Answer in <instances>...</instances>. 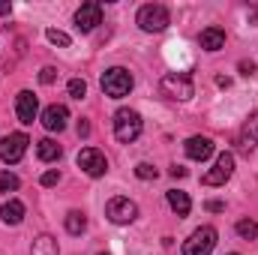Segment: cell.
Returning <instances> with one entry per match:
<instances>
[{
  "label": "cell",
  "instance_id": "9a60e30c",
  "mask_svg": "<svg viewBox=\"0 0 258 255\" xmlns=\"http://www.w3.org/2000/svg\"><path fill=\"white\" fill-rule=\"evenodd\" d=\"M237 144H240V150H255V144H258V111L243 123V129H240V138H237Z\"/></svg>",
  "mask_w": 258,
  "mask_h": 255
},
{
  "label": "cell",
  "instance_id": "e0dca14e",
  "mask_svg": "<svg viewBox=\"0 0 258 255\" xmlns=\"http://www.w3.org/2000/svg\"><path fill=\"white\" fill-rule=\"evenodd\" d=\"M36 153H39V159L42 162H54V159H60V144L54 141V138H42V141H36Z\"/></svg>",
  "mask_w": 258,
  "mask_h": 255
},
{
  "label": "cell",
  "instance_id": "4dcf8cb0",
  "mask_svg": "<svg viewBox=\"0 0 258 255\" xmlns=\"http://www.w3.org/2000/svg\"><path fill=\"white\" fill-rule=\"evenodd\" d=\"M171 174H174V177H186V168H183V165H174Z\"/></svg>",
  "mask_w": 258,
  "mask_h": 255
},
{
  "label": "cell",
  "instance_id": "7c38bea8",
  "mask_svg": "<svg viewBox=\"0 0 258 255\" xmlns=\"http://www.w3.org/2000/svg\"><path fill=\"white\" fill-rule=\"evenodd\" d=\"M66 120H69V111H66V105H48L45 111H42V126L48 129V132H60L66 129Z\"/></svg>",
  "mask_w": 258,
  "mask_h": 255
},
{
  "label": "cell",
  "instance_id": "ffe728a7",
  "mask_svg": "<svg viewBox=\"0 0 258 255\" xmlns=\"http://www.w3.org/2000/svg\"><path fill=\"white\" fill-rule=\"evenodd\" d=\"M84 228H87V216L81 210H69L66 213V231L69 234H81Z\"/></svg>",
  "mask_w": 258,
  "mask_h": 255
},
{
  "label": "cell",
  "instance_id": "4fadbf2b",
  "mask_svg": "<svg viewBox=\"0 0 258 255\" xmlns=\"http://www.w3.org/2000/svg\"><path fill=\"white\" fill-rule=\"evenodd\" d=\"M210 153H213V141H210L207 135H192V138H186V156H189V159L204 162Z\"/></svg>",
  "mask_w": 258,
  "mask_h": 255
},
{
  "label": "cell",
  "instance_id": "2e32d148",
  "mask_svg": "<svg viewBox=\"0 0 258 255\" xmlns=\"http://www.w3.org/2000/svg\"><path fill=\"white\" fill-rule=\"evenodd\" d=\"M0 219H3L6 225H18V222L24 219V204H21L18 198H9V201L0 207Z\"/></svg>",
  "mask_w": 258,
  "mask_h": 255
},
{
  "label": "cell",
  "instance_id": "ba28073f",
  "mask_svg": "<svg viewBox=\"0 0 258 255\" xmlns=\"http://www.w3.org/2000/svg\"><path fill=\"white\" fill-rule=\"evenodd\" d=\"M27 135L24 132H9L6 138H0V159L3 162H18L27 150Z\"/></svg>",
  "mask_w": 258,
  "mask_h": 255
},
{
  "label": "cell",
  "instance_id": "cb8c5ba5",
  "mask_svg": "<svg viewBox=\"0 0 258 255\" xmlns=\"http://www.w3.org/2000/svg\"><path fill=\"white\" fill-rule=\"evenodd\" d=\"M135 177H141V180H156L159 171H156L150 162H138V165H135Z\"/></svg>",
  "mask_w": 258,
  "mask_h": 255
},
{
  "label": "cell",
  "instance_id": "5b68a950",
  "mask_svg": "<svg viewBox=\"0 0 258 255\" xmlns=\"http://www.w3.org/2000/svg\"><path fill=\"white\" fill-rule=\"evenodd\" d=\"M213 246H216V228L213 225H201L183 243V255H210Z\"/></svg>",
  "mask_w": 258,
  "mask_h": 255
},
{
  "label": "cell",
  "instance_id": "8992f818",
  "mask_svg": "<svg viewBox=\"0 0 258 255\" xmlns=\"http://www.w3.org/2000/svg\"><path fill=\"white\" fill-rule=\"evenodd\" d=\"M105 216H108L114 225H129V222H135V216H138V204L129 201V198H111V201L105 204Z\"/></svg>",
  "mask_w": 258,
  "mask_h": 255
},
{
  "label": "cell",
  "instance_id": "83f0119b",
  "mask_svg": "<svg viewBox=\"0 0 258 255\" xmlns=\"http://www.w3.org/2000/svg\"><path fill=\"white\" fill-rule=\"evenodd\" d=\"M204 207H207L210 213H222V210H225V204H222V201H207Z\"/></svg>",
  "mask_w": 258,
  "mask_h": 255
},
{
  "label": "cell",
  "instance_id": "6da1fadb",
  "mask_svg": "<svg viewBox=\"0 0 258 255\" xmlns=\"http://www.w3.org/2000/svg\"><path fill=\"white\" fill-rule=\"evenodd\" d=\"M168 24H171V15L162 3H147L138 9V27L144 33H162Z\"/></svg>",
  "mask_w": 258,
  "mask_h": 255
},
{
  "label": "cell",
  "instance_id": "30bf717a",
  "mask_svg": "<svg viewBox=\"0 0 258 255\" xmlns=\"http://www.w3.org/2000/svg\"><path fill=\"white\" fill-rule=\"evenodd\" d=\"M231 174H234V156H231V153H219L213 171H207V174L201 177V183H204V186H222Z\"/></svg>",
  "mask_w": 258,
  "mask_h": 255
},
{
  "label": "cell",
  "instance_id": "4316f807",
  "mask_svg": "<svg viewBox=\"0 0 258 255\" xmlns=\"http://www.w3.org/2000/svg\"><path fill=\"white\" fill-rule=\"evenodd\" d=\"M57 180H60V171H54V168H51V171H45V174H42V180H39V183H42V186H54Z\"/></svg>",
  "mask_w": 258,
  "mask_h": 255
},
{
  "label": "cell",
  "instance_id": "484cf974",
  "mask_svg": "<svg viewBox=\"0 0 258 255\" xmlns=\"http://www.w3.org/2000/svg\"><path fill=\"white\" fill-rule=\"evenodd\" d=\"M39 81H42V84H54V81H57V69H54V66H45V69L39 72Z\"/></svg>",
  "mask_w": 258,
  "mask_h": 255
},
{
  "label": "cell",
  "instance_id": "f546056e",
  "mask_svg": "<svg viewBox=\"0 0 258 255\" xmlns=\"http://www.w3.org/2000/svg\"><path fill=\"white\" fill-rule=\"evenodd\" d=\"M78 135H90V123H87V120L78 123Z\"/></svg>",
  "mask_w": 258,
  "mask_h": 255
},
{
  "label": "cell",
  "instance_id": "f1b7e54d",
  "mask_svg": "<svg viewBox=\"0 0 258 255\" xmlns=\"http://www.w3.org/2000/svg\"><path fill=\"white\" fill-rule=\"evenodd\" d=\"M240 72H243V75H255L258 66H255V63H246V60H243V63H240Z\"/></svg>",
  "mask_w": 258,
  "mask_h": 255
},
{
  "label": "cell",
  "instance_id": "e575fe53",
  "mask_svg": "<svg viewBox=\"0 0 258 255\" xmlns=\"http://www.w3.org/2000/svg\"><path fill=\"white\" fill-rule=\"evenodd\" d=\"M228 255H237V252H228Z\"/></svg>",
  "mask_w": 258,
  "mask_h": 255
},
{
  "label": "cell",
  "instance_id": "3957f363",
  "mask_svg": "<svg viewBox=\"0 0 258 255\" xmlns=\"http://www.w3.org/2000/svg\"><path fill=\"white\" fill-rule=\"evenodd\" d=\"M159 90H162L168 99H174V102H186V99H192L195 96L192 78H189V75H177V72L165 75V78L159 81Z\"/></svg>",
  "mask_w": 258,
  "mask_h": 255
},
{
  "label": "cell",
  "instance_id": "8fae6325",
  "mask_svg": "<svg viewBox=\"0 0 258 255\" xmlns=\"http://www.w3.org/2000/svg\"><path fill=\"white\" fill-rule=\"evenodd\" d=\"M36 111H39L36 96H33L30 90H21V93L15 96V114H18V120H21L24 126H30V123L36 120Z\"/></svg>",
  "mask_w": 258,
  "mask_h": 255
},
{
  "label": "cell",
  "instance_id": "d6986e66",
  "mask_svg": "<svg viewBox=\"0 0 258 255\" xmlns=\"http://www.w3.org/2000/svg\"><path fill=\"white\" fill-rule=\"evenodd\" d=\"M30 255H60V249H57V240H54L51 234H39V237L33 240V249H30Z\"/></svg>",
  "mask_w": 258,
  "mask_h": 255
},
{
  "label": "cell",
  "instance_id": "d4e9b609",
  "mask_svg": "<svg viewBox=\"0 0 258 255\" xmlns=\"http://www.w3.org/2000/svg\"><path fill=\"white\" fill-rule=\"evenodd\" d=\"M84 93H87L84 78H72V81H69V96H72V99H84Z\"/></svg>",
  "mask_w": 258,
  "mask_h": 255
},
{
  "label": "cell",
  "instance_id": "5bb4252c",
  "mask_svg": "<svg viewBox=\"0 0 258 255\" xmlns=\"http://www.w3.org/2000/svg\"><path fill=\"white\" fill-rule=\"evenodd\" d=\"M198 42L204 51H219V48H225V30L222 27H204Z\"/></svg>",
  "mask_w": 258,
  "mask_h": 255
},
{
  "label": "cell",
  "instance_id": "d6a6232c",
  "mask_svg": "<svg viewBox=\"0 0 258 255\" xmlns=\"http://www.w3.org/2000/svg\"><path fill=\"white\" fill-rule=\"evenodd\" d=\"M9 12H12V6L9 3H0V15H9Z\"/></svg>",
  "mask_w": 258,
  "mask_h": 255
},
{
  "label": "cell",
  "instance_id": "836d02e7",
  "mask_svg": "<svg viewBox=\"0 0 258 255\" xmlns=\"http://www.w3.org/2000/svg\"><path fill=\"white\" fill-rule=\"evenodd\" d=\"M249 21H252V24H258V9H252V12H249Z\"/></svg>",
  "mask_w": 258,
  "mask_h": 255
},
{
  "label": "cell",
  "instance_id": "52a82bcc",
  "mask_svg": "<svg viewBox=\"0 0 258 255\" xmlns=\"http://www.w3.org/2000/svg\"><path fill=\"white\" fill-rule=\"evenodd\" d=\"M78 165H81V171L90 174V177H102V174L108 171V159H105V153L96 150V147H84V150L78 153Z\"/></svg>",
  "mask_w": 258,
  "mask_h": 255
},
{
  "label": "cell",
  "instance_id": "1f68e13d",
  "mask_svg": "<svg viewBox=\"0 0 258 255\" xmlns=\"http://www.w3.org/2000/svg\"><path fill=\"white\" fill-rule=\"evenodd\" d=\"M216 84H219V87H228V84H231V78H225V75H219V78H216Z\"/></svg>",
  "mask_w": 258,
  "mask_h": 255
},
{
  "label": "cell",
  "instance_id": "603a6c76",
  "mask_svg": "<svg viewBox=\"0 0 258 255\" xmlns=\"http://www.w3.org/2000/svg\"><path fill=\"white\" fill-rule=\"evenodd\" d=\"M18 186H21V180H18L12 171H3V174H0V192H15Z\"/></svg>",
  "mask_w": 258,
  "mask_h": 255
},
{
  "label": "cell",
  "instance_id": "7402d4cb",
  "mask_svg": "<svg viewBox=\"0 0 258 255\" xmlns=\"http://www.w3.org/2000/svg\"><path fill=\"white\" fill-rule=\"evenodd\" d=\"M45 39H48L51 45H60V48H69V45H72V39L66 36L63 30H54V27H48V30H45Z\"/></svg>",
  "mask_w": 258,
  "mask_h": 255
},
{
  "label": "cell",
  "instance_id": "9c48e42d",
  "mask_svg": "<svg viewBox=\"0 0 258 255\" xmlns=\"http://www.w3.org/2000/svg\"><path fill=\"white\" fill-rule=\"evenodd\" d=\"M96 24H102V6H99L96 0L81 3L78 12H75V27H78L81 33H90V30H96Z\"/></svg>",
  "mask_w": 258,
  "mask_h": 255
},
{
  "label": "cell",
  "instance_id": "ac0fdd59",
  "mask_svg": "<svg viewBox=\"0 0 258 255\" xmlns=\"http://www.w3.org/2000/svg\"><path fill=\"white\" fill-rule=\"evenodd\" d=\"M168 204H171V210L177 213V216H186L189 210H192V201H189V195L180 189H168Z\"/></svg>",
  "mask_w": 258,
  "mask_h": 255
},
{
  "label": "cell",
  "instance_id": "7a4b0ae2",
  "mask_svg": "<svg viewBox=\"0 0 258 255\" xmlns=\"http://www.w3.org/2000/svg\"><path fill=\"white\" fill-rule=\"evenodd\" d=\"M129 90H132V75H129L123 66L105 69V75H102V93H105V96L123 99V96H129Z\"/></svg>",
  "mask_w": 258,
  "mask_h": 255
},
{
  "label": "cell",
  "instance_id": "277c9868",
  "mask_svg": "<svg viewBox=\"0 0 258 255\" xmlns=\"http://www.w3.org/2000/svg\"><path fill=\"white\" fill-rule=\"evenodd\" d=\"M141 135V114L138 111H132V108H120L117 114H114V138L117 141H135Z\"/></svg>",
  "mask_w": 258,
  "mask_h": 255
},
{
  "label": "cell",
  "instance_id": "d590c367",
  "mask_svg": "<svg viewBox=\"0 0 258 255\" xmlns=\"http://www.w3.org/2000/svg\"><path fill=\"white\" fill-rule=\"evenodd\" d=\"M99 255H108V252H99Z\"/></svg>",
  "mask_w": 258,
  "mask_h": 255
},
{
  "label": "cell",
  "instance_id": "44dd1931",
  "mask_svg": "<svg viewBox=\"0 0 258 255\" xmlns=\"http://www.w3.org/2000/svg\"><path fill=\"white\" fill-rule=\"evenodd\" d=\"M234 228H237V234L246 237V240H255L258 237V222H252V219H240Z\"/></svg>",
  "mask_w": 258,
  "mask_h": 255
}]
</instances>
